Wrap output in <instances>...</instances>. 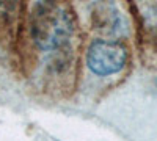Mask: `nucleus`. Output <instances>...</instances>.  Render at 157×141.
<instances>
[{"label": "nucleus", "instance_id": "1", "mask_svg": "<svg viewBox=\"0 0 157 141\" xmlns=\"http://www.w3.org/2000/svg\"><path fill=\"white\" fill-rule=\"evenodd\" d=\"M86 65L98 75H112L120 72L126 65V50L116 43L94 41L86 54Z\"/></svg>", "mask_w": 157, "mask_h": 141}]
</instances>
